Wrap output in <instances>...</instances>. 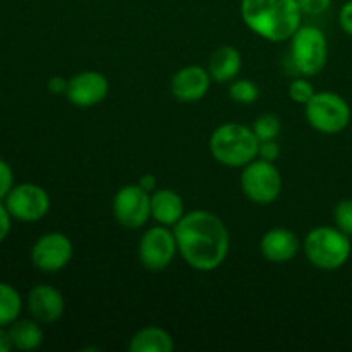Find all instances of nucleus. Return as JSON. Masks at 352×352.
Listing matches in <instances>:
<instances>
[{
	"label": "nucleus",
	"instance_id": "7",
	"mask_svg": "<svg viewBox=\"0 0 352 352\" xmlns=\"http://www.w3.org/2000/svg\"><path fill=\"white\" fill-rule=\"evenodd\" d=\"M241 188L250 201L256 205H270L280 196L282 175L274 162L254 158L246 167H243Z\"/></svg>",
	"mask_w": 352,
	"mask_h": 352
},
{
	"label": "nucleus",
	"instance_id": "30",
	"mask_svg": "<svg viewBox=\"0 0 352 352\" xmlns=\"http://www.w3.org/2000/svg\"><path fill=\"white\" fill-rule=\"evenodd\" d=\"M67 85L69 81L67 79H64L62 76H52L50 79H48V91L54 93V95H65V91H67Z\"/></svg>",
	"mask_w": 352,
	"mask_h": 352
},
{
	"label": "nucleus",
	"instance_id": "6",
	"mask_svg": "<svg viewBox=\"0 0 352 352\" xmlns=\"http://www.w3.org/2000/svg\"><path fill=\"white\" fill-rule=\"evenodd\" d=\"M308 124L322 134H339L349 126L351 107L333 91L315 93L305 105Z\"/></svg>",
	"mask_w": 352,
	"mask_h": 352
},
{
	"label": "nucleus",
	"instance_id": "4",
	"mask_svg": "<svg viewBox=\"0 0 352 352\" xmlns=\"http://www.w3.org/2000/svg\"><path fill=\"white\" fill-rule=\"evenodd\" d=\"M306 258L309 263L325 272L339 270L349 261L352 253L351 237L337 227H315L305 237Z\"/></svg>",
	"mask_w": 352,
	"mask_h": 352
},
{
	"label": "nucleus",
	"instance_id": "18",
	"mask_svg": "<svg viewBox=\"0 0 352 352\" xmlns=\"http://www.w3.org/2000/svg\"><path fill=\"white\" fill-rule=\"evenodd\" d=\"M131 352H172L174 339L160 327H144L133 336L129 342Z\"/></svg>",
	"mask_w": 352,
	"mask_h": 352
},
{
	"label": "nucleus",
	"instance_id": "2",
	"mask_svg": "<svg viewBox=\"0 0 352 352\" xmlns=\"http://www.w3.org/2000/svg\"><path fill=\"white\" fill-rule=\"evenodd\" d=\"M241 17L254 34L280 43L299 30L302 12L298 0H241Z\"/></svg>",
	"mask_w": 352,
	"mask_h": 352
},
{
	"label": "nucleus",
	"instance_id": "21",
	"mask_svg": "<svg viewBox=\"0 0 352 352\" xmlns=\"http://www.w3.org/2000/svg\"><path fill=\"white\" fill-rule=\"evenodd\" d=\"M229 95L234 102L248 105V103H254L260 98V89H258V86L254 85L253 81H250V79H236V81H232V85H230Z\"/></svg>",
	"mask_w": 352,
	"mask_h": 352
},
{
	"label": "nucleus",
	"instance_id": "19",
	"mask_svg": "<svg viewBox=\"0 0 352 352\" xmlns=\"http://www.w3.org/2000/svg\"><path fill=\"white\" fill-rule=\"evenodd\" d=\"M36 320H16L10 323L9 333L14 349L33 351L43 344V330Z\"/></svg>",
	"mask_w": 352,
	"mask_h": 352
},
{
	"label": "nucleus",
	"instance_id": "15",
	"mask_svg": "<svg viewBox=\"0 0 352 352\" xmlns=\"http://www.w3.org/2000/svg\"><path fill=\"white\" fill-rule=\"evenodd\" d=\"M299 250H301V243H299L298 236L284 227L268 230L261 237L260 251L265 260L272 261V263H285V261L294 260Z\"/></svg>",
	"mask_w": 352,
	"mask_h": 352
},
{
	"label": "nucleus",
	"instance_id": "1",
	"mask_svg": "<svg viewBox=\"0 0 352 352\" xmlns=\"http://www.w3.org/2000/svg\"><path fill=\"white\" fill-rule=\"evenodd\" d=\"M174 234L179 253L195 270H215L229 254L230 236L226 223L205 210L184 213L174 226Z\"/></svg>",
	"mask_w": 352,
	"mask_h": 352
},
{
	"label": "nucleus",
	"instance_id": "24",
	"mask_svg": "<svg viewBox=\"0 0 352 352\" xmlns=\"http://www.w3.org/2000/svg\"><path fill=\"white\" fill-rule=\"evenodd\" d=\"M333 220L337 229L352 237V199H342L333 210Z\"/></svg>",
	"mask_w": 352,
	"mask_h": 352
},
{
	"label": "nucleus",
	"instance_id": "5",
	"mask_svg": "<svg viewBox=\"0 0 352 352\" xmlns=\"http://www.w3.org/2000/svg\"><path fill=\"white\" fill-rule=\"evenodd\" d=\"M329 60V43L322 30L315 26H299L291 38V62L302 76H316Z\"/></svg>",
	"mask_w": 352,
	"mask_h": 352
},
{
	"label": "nucleus",
	"instance_id": "17",
	"mask_svg": "<svg viewBox=\"0 0 352 352\" xmlns=\"http://www.w3.org/2000/svg\"><path fill=\"white\" fill-rule=\"evenodd\" d=\"M243 65V58L237 48L234 47H220L210 57L208 72L213 81L217 82H229L237 78Z\"/></svg>",
	"mask_w": 352,
	"mask_h": 352
},
{
	"label": "nucleus",
	"instance_id": "14",
	"mask_svg": "<svg viewBox=\"0 0 352 352\" xmlns=\"http://www.w3.org/2000/svg\"><path fill=\"white\" fill-rule=\"evenodd\" d=\"M28 309L36 322L55 323L64 316L65 299L58 289L41 284L28 294Z\"/></svg>",
	"mask_w": 352,
	"mask_h": 352
},
{
	"label": "nucleus",
	"instance_id": "31",
	"mask_svg": "<svg viewBox=\"0 0 352 352\" xmlns=\"http://www.w3.org/2000/svg\"><path fill=\"white\" fill-rule=\"evenodd\" d=\"M138 184H140L144 191L151 192L157 189V177H155L153 174H144V175H141L140 181H138Z\"/></svg>",
	"mask_w": 352,
	"mask_h": 352
},
{
	"label": "nucleus",
	"instance_id": "27",
	"mask_svg": "<svg viewBox=\"0 0 352 352\" xmlns=\"http://www.w3.org/2000/svg\"><path fill=\"white\" fill-rule=\"evenodd\" d=\"M258 157H260L261 160H267V162L278 160V157H280V146L275 143V140L261 141L260 151H258Z\"/></svg>",
	"mask_w": 352,
	"mask_h": 352
},
{
	"label": "nucleus",
	"instance_id": "25",
	"mask_svg": "<svg viewBox=\"0 0 352 352\" xmlns=\"http://www.w3.org/2000/svg\"><path fill=\"white\" fill-rule=\"evenodd\" d=\"M14 188V172L6 160L0 158V201L7 198L10 189Z\"/></svg>",
	"mask_w": 352,
	"mask_h": 352
},
{
	"label": "nucleus",
	"instance_id": "8",
	"mask_svg": "<svg viewBox=\"0 0 352 352\" xmlns=\"http://www.w3.org/2000/svg\"><path fill=\"white\" fill-rule=\"evenodd\" d=\"M113 217L126 229H140L151 217V196L140 184H127L117 191L112 203Z\"/></svg>",
	"mask_w": 352,
	"mask_h": 352
},
{
	"label": "nucleus",
	"instance_id": "23",
	"mask_svg": "<svg viewBox=\"0 0 352 352\" xmlns=\"http://www.w3.org/2000/svg\"><path fill=\"white\" fill-rule=\"evenodd\" d=\"M315 86L305 78L294 79L289 86V96H291L292 102L299 103V105H306L315 96Z\"/></svg>",
	"mask_w": 352,
	"mask_h": 352
},
{
	"label": "nucleus",
	"instance_id": "11",
	"mask_svg": "<svg viewBox=\"0 0 352 352\" xmlns=\"http://www.w3.org/2000/svg\"><path fill=\"white\" fill-rule=\"evenodd\" d=\"M74 248L65 234L50 232L41 236L31 250V261L34 267L47 274L62 270L72 260Z\"/></svg>",
	"mask_w": 352,
	"mask_h": 352
},
{
	"label": "nucleus",
	"instance_id": "32",
	"mask_svg": "<svg viewBox=\"0 0 352 352\" xmlns=\"http://www.w3.org/2000/svg\"><path fill=\"white\" fill-rule=\"evenodd\" d=\"M10 349H14V346H12V339H10L9 330L0 327V352H9Z\"/></svg>",
	"mask_w": 352,
	"mask_h": 352
},
{
	"label": "nucleus",
	"instance_id": "16",
	"mask_svg": "<svg viewBox=\"0 0 352 352\" xmlns=\"http://www.w3.org/2000/svg\"><path fill=\"white\" fill-rule=\"evenodd\" d=\"M151 217L162 226H175L184 217L182 198L172 189H155L151 195Z\"/></svg>",
	"mask_w": 352,
	"mask_h": 352
},
{
	"label": "nucleus",
	"instance_id": "13",
	"mask_svg": "<svg viewBox=\"0 0 352 352\" xmlns=\"http://www.w3.org/2000/svg\"><path fill=\"white\" fill-rule=\"evenodd\" d=\"M212 76L199 65H188L172 76L170 91L179 102H198L208 93Z\"/></svg>",
	"mask_w": 352,
	"mask_h": 352
},
{
	"label": "nucleus",
	"instance_id": "20",
	"mask_svg": "<svg viewBox=\"0 0 352 352\" xmlns=\"http://www.w3.org/2000/svg\"><path fill=\"white\" fill-rule=\"evenodd\" d=\"M23 309V299L12 285L0 282V327L16 322Z\"/></svg>",
	"mask_w": 352,
	"mask_h": 352
},
{
	"label": "nucleus",
	"instance_id": "9",
	"mask_svg": "<svg viewBox=\"0 0 352 352\" xmlns=\"http://www.w3.org/2000/svg\"><path fill=\"white\" fill-rule=\"evenodd\" d=\"M177 251L174 230H168L167 226L148 229L141 237L138 248L140 261L150 272L165 270L172 263Z\"/></svg>",
	"mask_w": 352,
	"mask_h": 352
},
{
	"label": "nucleus",
	"instance_id": "12",
	"mask_svg": "<svg viewBox=\"0 0 352 352\" xmlns=\"http://www.w3.org/2000/svg\"><path fill=\"white\" fill-rule=\"evenodd\" d=\"M109 79L105 74L98 71H85L69 79L65 96L72 105L89 109L102 103L109 96Z\"/></svg>",
	"mask_w": 352,
	"mask_h": 352
},
{
	"label": "nucleus",
	"instance_id": "28",
	"mask_svg": "<svg viewBox=\"0 0 352 352\" xmlns=\"http://www.w3.org/2000/svg\"><path fill=\"white\" fill-rule=\"evenodd\" d=\"M339 23H340V28L344 30V33H347L349 36H352V0L344 3L342 9H340Z\"/></svg>",
	"mask_w": 352,
	"mask_h": 352
},
{
	"label": "nucleus",
	"instance_id": "3",
	"mask_svg": "<svg viewBox=\"0 0 352 352\" xmlns=\"http://www.w3.org/2000/svg\"><path fill=\"white\" fill-rule=\"evenodd\" d=\"M260 143L253 127L229 122L217 127L210 138V151L219 164L226 167H246L258 158Z\"/></svg>",
	"mask_w": 352,
	"mask_h": 352
},
{
	"label": "nucleus",
	"instance_id": "29",
	"mask_svg": "<svg viewBox=\"0 0 352 352\" xmlns=\"http://www.w3.org/2000/svg\"><path fill=\"white\" fill-rule=\"evenodd\" d=\"M10 213L9 210H7L6 203L0 201V243H2L3 239H6L7 236H9L10 232Z\"/></svg>",
	"mask_w": 352,
	"mask_h": 352
},
{
	"label": "nucleus",
	"instance_id": "26",
	"mask_svg": "<svg viewBox=\"0 0 352 352\" xmlns=\"http://www.w3.org/2000/svg\"><path fill=\"white\" fill-rule=\"evenodd\" d=\"M299 9L306 16H320L332 6V0H298Z\"/></svg>",
	"mask_w": 352,
	"mask_h": 352
},
{
	"label": "nucleus",
	"instance_id": "22",
	"mask_svg": "<svg viewBox=\"0 0 352 352\" xmlns=\"http://www.w3.org/2000/svg\"><path fill=\"white\" fill-rule=\"evenodd\" d=\"M253 131L260 141L275 140L280 134V120L274 113H265L254 120Z\"/></svg>",
	"mask_w": 352,
	"mask_h": 352
},
{
	"label": "nucleus",
	"instance_id": "10",
	"mask_svg": "<svg viewBox=\"0 0 352 352\" xmlns=\"http://www.w3.org/2000/svg\"><path fill=\"white\" fill-rule=\"evenodd\" d=\"M6 206L10 217L19 222H38L50 210V196L41 186L24 182L10 189Z\"/></svg>",
	"mask_w": 352,
	"mask_h": 352
}]
</instances>
